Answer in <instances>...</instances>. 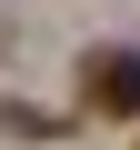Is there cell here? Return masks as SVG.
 <instances>
[{
	"label": "cell",
	"mask_w": 140,
	"mask_h": 150,
	"mask_svg": "<svg viewBox=\"0 0 140 150\" xmlns=\"http://www.w3.org/2000/svg\"><path fill=\"white\" fill-rule=\"evenodd\" d=\"M80 110L90 120H140V50H90L80 60Z\"/></svg>",
	"instance_id": "obj_1"
}]
</instances>
